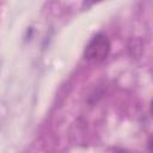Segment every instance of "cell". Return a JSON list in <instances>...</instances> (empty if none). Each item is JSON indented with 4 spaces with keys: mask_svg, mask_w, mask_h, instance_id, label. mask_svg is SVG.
Segmentation results:
<instances>
[{
    "mask_svg": "<svg viewBox=\"0 0 153 153\" xmlns=\"http://www.w3.org/2000/svg\"><path fill=\"white\" fill-rule=\"evenodd\" d=\"M110 53V42L103 33L96 35L86 45L84 50V57L90 62H102Z\"/></svg>",
    "mask_w": 153,
    "mask_h": 153,
    "instance_id": "cell-1",
    "label": "cell"
},
{
    "mask_svg": "<svg viewBox=\"0 0 153 153\" xmlns=\"http://www.w3.org/2000/svg\"><path fill=\"white\" fill-rule=\"evenodd\" d=\"M118 153H128V152H126V151H120Z\"/></svg>",
    "mask_w": 153,
    "mask_h": 153,
    "instance_id": "cell-2",
    "label": "cell"
}]
</instances>
